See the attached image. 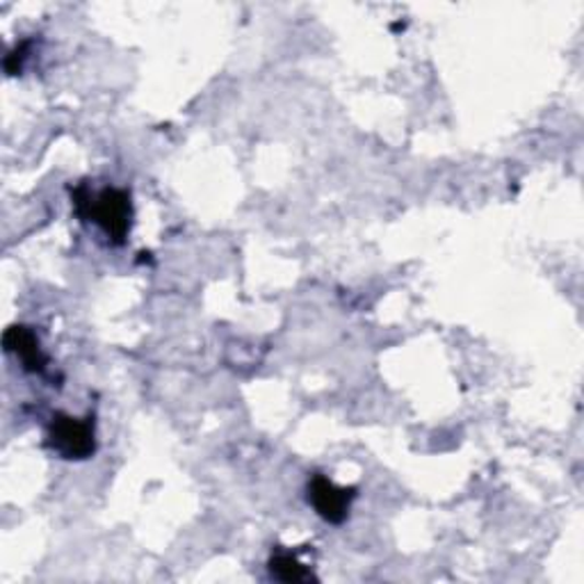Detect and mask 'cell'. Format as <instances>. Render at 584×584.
I'll use <instances>...</instances> for the list:
<instances>
[{
  "label": "cell",
  "mask_w": 584,
  "mask_h": 584,
  "mask_svg": "<svg viewBox=\"0 0 584 584\" xmlns=\"http://www.w3.org/2000/svg\"><path fill=\"white\" fill-rule=\"evenodd\" d=\"M73 210L80 219H92L103 229L113 244H124L133 227L130 192L119 187H105L92 194L90 185L82 183L71 192Z\"/></svg>",
  "instance_id": "obj_1"
},
{
  "label": "cell",
  "mask_w": 584,
  "mask_h": 584,
  "mask_svg": "<svg viewBox=\"0 0 584 584\" xmlns=\"http://www.w3.org/2000/svg\"><path fill=\"white\" fill-rule=\"evenodd\" d=\"M48 448L69 461L94 457L96 432L92 415H88V419H76V415L69 413H55L48 425Z\"/></svg>",
  "instance_id": "obj_2"
},
{
  "label": "cell",
  "mask_w": 584,
  "mask_h": 584,
  "mask_svg": "<svg viewBox=\"0 0 584 584\" xmlns=\"http://www.w3.org/2000/svg\"><path fill=\"white\" fill-rule=\"evenodd\" d=\"M306 491H309V503L313 505L318 516L331 525L345 523L356 497V489L336 486L324 476H313Z\"/></svg>",
  "instance_id": "obj_3"
},
{
  "label": "cell",
  "mask_w": 584,
  "mask_h": 584,
  "mask_svg": "<svg viewBox=\"0 0 584 584\" xmlns=\"http://www.w3.org/2000/svg\"><path fill=\"white\" fill-rule=\"evenodd\" d=\"M3 345L10 354L21 358V364L27 373L42 375L46 370L48 356L42 352L39 339L35 336V331L31 327H23V324L10 327L3 336Z\"/></svg>",
  "instance_id": "obj_4"
},
{
  "label": "cell",
  "mask_w": 584,
  "mask_h": 584,
  "mask_svg": "<svg viewBox=\"0 0 584 584\" xmlns=\"http://www.w3.org/2000/svg\"><path fill=\"white\" fill-rule=\"evenodd\" d=\"M267 569L272 573V577L282 580V582H309L316 580V575L306 569L295 554L282 552V554H274V558L267 562Z\"/></svg>",
  "instance_id": "obj_5"
},
{
  "label": "cell",
  "mask_w": 584,
  "mask_h": 584,
  "mask_svg": "<svg viewBox=\"0 0 584 584\" xmlns=\"http://www.w3.org/2000/svg\"><path fill=\"white\" fill-rule=\"evenodd\" d=\"M27 48H31V42H21V44L8 55V58H5V71H8L10 76L21 73V69H23V60L27 58Z\"/></svg>",
  "instance_id": "obj_6"
}]
</instances>
